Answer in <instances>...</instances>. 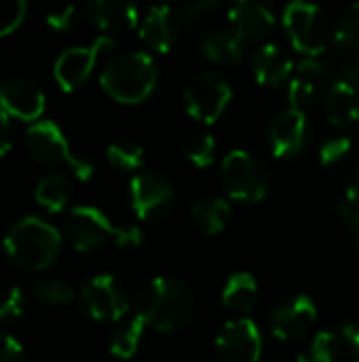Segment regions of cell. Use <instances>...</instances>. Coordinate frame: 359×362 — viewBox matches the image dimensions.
Wrapping results in <instances>:
<instances>
[{
    "label": "cell",
    "mask_w": 359,
    "mask_h": 362,
    "mask_svg": "<svg viewBox=\"0 0 359 362\" xmlns=\"http://www.w3.org/2000/svg\"><path fill=\"white\" fill-rule=\"evenodd\" d=\"M193 291L171 278H152L135 297V316L161 333H178L195 318Z\"/></svg>",
    "instance_id": "1"
},
{
    "label": "cell",
    "mask_w": 359,
    "mask_h": 362,
    "mask_svg": "<svg viewBox=\"0 0 359 362\" xmlns=\"http://www.w3.org/2000/svg\"><path fill=\"white\" fill-rule=\"evenodd\" d=\"M159 83V68L146 51H129L112 57L102 74V89L121 104H140L150 98Z\"/></svg>",
    "instance_id": "2"
},
{
    "label": "cell",
    "mask_w": 359,
    "mask_h": 362,
    "mask_svg": "<svg viewBox=\"0 0 359 362\" xmlns=\"http://www.w3.org/2000/svg\"><path fill=\"white\" fill-rule=\"evenodd\" d=\"M4 252L8 261L25 272L47 269L61 250L59 231L38 216L17 221L4 235Z\"/></svg>",
    "instance_id": "3"
},
{
    "label": "cell",
    "mask_w": 359,
    "mask_h": 362,
    "mask_svg": "<svg viewBox=\"0 0 359 362\" xmlns=\"http://www.w3.org/2000/svg\"><path fill=\"white\" fill-rule=\"evenodd\" d=\"M25 144L30 155L47 165L66 163L78 180H89L95 172L89 157L76 153L66 140L63 132L53 121H36L25 132Z\"/></svg>",
    "instance_id": "4"
},
{
    "label": "cell",
    "mask_w": 359,
    "mask_h": 362,
    "mask_svg": "<svg viewBox=\"0 0 359 362\" xmlns=\"http://www.w3.org/2000/svg\"><path fill=\"white\" fill-rule=\"evenodd\" d=\"M222 185L231 199L243 204H258L269 193L267 165L250 151L235 148L222 161Z\"/></svg>",
    "instance_id": "5"
},
{
    "label": "cell",
    "mask_w": 359,
    "mask_h": 362,
    "mask_svg": "<svg viewBox=\"0 0 359 362\" xmlns=\"http://www.w3.org/2000/svg\"><path fill=\"white\" fill-rule=\"evenodd\" d=\"M284 28L292 47L307 57H320L332 38L324 8L311 2L288 4L284 11Z\"/></svg>",
    "instance_id": "6"
},
{
    "label": "cell",
    "mask_w": 359,
    "mask_h": 362,
    "mask_svg": "<svg viewBox=\"0 0 359 362\" xmlns=\"http://www.w3.org/2000/svg\"><path fill=\"white\" fill-rule=\"evenodd\" d=\"M233 100L231 85L212 72L197 74L184 89V106L186 112L199 123L212 125L216 123Z\"/></svg>",
    "instance_id": "7"
},
{
    "label": "cell",
    "mask_w": 359,
    "mask_h": 362,
    "mask_svg": "<svg viewBox=\"0 0 359 362\" xmlns=\"http://www.w3.org/2000/svg\"><path fill=\"white\" fill-rule=\"evenodd\" d=\"M80 301L89 318L97 322H118L129 310L123 284L108 274L91 278L80 291Z\"/></svg>",
    "instance_id": "8"
},
{
    "label": "cell",
    "mask_w": 359,
    "mask_h": 362,
    "mask_svg": "<svg viewBox=\"0 0 359 362\" xmlns=\"http://www.w3.org/2000/svg\"><path fill=\"white\" fill-rule=\"evenodd\" d=\"M114 47V38L110 36H97L91 45H83V47H70L66 49L53 68L55 81L63 91H74L78 89L93 72L97 59Z\"/></svg>",
    "instance_id": "9"
},
{
    "label": "cell",
    "mask_w": 359,
    "mask_h": 362,
    "mask_svg": "<svg viewBox=\"0 0 359 362\" xmlns=\"http://www.w3.org/2000/svg\"><path fill=\"white\" fill-rule=\"evenodd\" d=\"M129 199L140 221H161L174 210V187L159 174L142 172L129 182Z\"/></svg>",
    "instance_id": "10"
},
{
    "label": "cell",
    "mask_w": 359,
    "mask_h": 362,
    "mask_svg": "<svg viewBox=\"0 0 359 362\" xmlns=\"http://www.w3.org/2000/svg\"><path fill=\"white\" fill-rule=\"evenodd\" d=\"M262 348V333L250 318L229 320L216 337V354L222 362H258Z\"/></svg>",
    "instance_id": "11"
},
{
    "label": "cell",
    "mask_w": 359,
    "mask_h": 362,
    "mask_svg": "<svg viewBox=\"0 0 359 362\" xmlns=\"http://www.w3.org/2000/svg\"><path fill=\"white\" fill-rule=\"evenodd\" d=\"M66 238L80 252L97 250L112 242L114 225L95 206H74L66 221Z\"/></svg>",
    "instance_id": "12"
},
{
    "label": "cell",
    "mask_w": 359,
    "mask_h": 362,
    "mask_svg": "<svg viewBox=\"0 0 359 362\" xmlns=\"http://www.w3.org/2000/svg\"><path fill=\"white\" fill-rule=\"evenodd\" d=\"M317 322V305L307 295H296L288 301H284L273 314H271V333L284 341H298L303 339L313 325Z\"/></svg>",
    "instance_id": "13"
},
{
    "label": "cell",
    "mask_w": 359,
    "mask_h": 362,
    "mask_svg": "<svg viewBox=\"0 0 359 362\" xmlns=\"http://www.w3.org/2000/svg\"><path fill=\"white\" fill-rule=\"evenodd\" d=\"M309 140V121L296 108L281 110L269 127V144L277 159H290L303 153Z\"/></svg>",
    "instance_id": "14"
},
{
    "label": "cell",
    "mask_w": 359,
    "mask_h": 362,
    "mask_svg": "<svg viewBox=\"0 0 359 362\" xmlns=\"http://www.w3.org/2000/svg\"><path fill=\"white\" fill-rule=\"evenodd\" d=\"M44 93L25 78H6L0 83V108L19 121L36 123L44 112Z\"/></svg>",
    "instance_id": "15"
},
{
    "label": "cell",
    "mask_w": 359,
    "mask_h": 362,
    "mask_svg": "<svg viewBox=\"0 0 359 362\" xmlns=\"http://www.w3.org/2000/svg\"><path fill=\"white\" fill-rule=\"evenodd\" d=\"M229 23L243 42H254L271 34L275 28V15L262 2L239 0L229 8Z\"/></svg>",
    "instance_id": "16"
},
{
    "label": "cell",
    "mask_w": 359,
    "mask_h": 362,
    "mask_svg": "<svg viewBox=\"0 0 359 362\" xmlns=\"http://www.w3.org/2000/svg\"><path fill=\"white\" fill-rule=\"evenodd\" d=\"M180 17L167 4L152 6L140 21V38L150 51L167 53L176 45L180 32Z\"/></svg>",
    "instance_id": "17"
},
{
    "label": "cell",
    "mask_w": 359,
    "mask_h": 362,
    "mask_svg": "<svg viewBox=\"0 0 359 362\" xmlns=\"http://www.w3.org/2000/svg\"><path fill=\"white\" fill-rule=\"evenodd\" d=\"M324 78H326V64L320 57H305L294 68V74L290 78V89H288L290 108L305 112L317 100Z\"/></svg>",
    "instance_id": "18"
},
{
    "label": "cell",
    "mask_w": 359,
    "mask_h": 362,
    "mask_svg": "<svg viewBox=\"0 0 359 362\" xmlns=\"http://www.w3.org/2000/svg\"><path fill=\"white\" fill-rule=\"evenodd\" d=\"M89 17L91 21L104 32V36L125 34L138 28L140 13L131 2H118V0H97L89 4Z\"/></svg>",
    "instance_id": "19"
},
{
    "label": "cell",
    "mask_w": 359,
    "mask_h": 362,
    "mask_svg": "<svg viewBox=\"0 0 359 362\" xmlns=\"http://www.w3.org/2000/svg\"><path fill=\"white\" fill-rule=\"evenodd\" d=\"M292 74H294V62L277 42H264L256 49L254 76L260 85L277 87Z\"/></svg>",
    "instance_id": "20"
},
{
    "label": "cell",
    "mask_w": 359,
    "mask_h": 362,
    "mask_svg": "<svg viewBox=\"0 0 359 362\" xmlns=\"http://www.w3.org/2000/svg\"><path fill=\"white\" fill-rule=\"evenodd\" d=\"M326 112L334 127H349L359 121V93L347 81H336L326 93Z\"/></svg>",
    "instance_id": "21"
},
{
    "label": "cell",
    "mask_w": 359,
    "mask_h": 362,
    "mask_svg": "<svg viewBox=\"0 0 359 362\" xmlns=\"http://www.w3.org/2000/svg\"><path fill=\"white\" fill-rule=\"evenodd\" d=\"M258 301V282L248 272L233 274L222 291V305L233 314H250Z\"/></svg>",
    "instance_id": "22"
},
{
    "label": "cell",
    "mask_w": 359,
    "mask_h": 362,
    "mask_svg": "<svg viewBox=\"0 0 359 362\" xmlns=\"http://www.w3.org/2000/svg\"><path fill=\"white\" fill-rule=\"evenodd\" d=\"M245 42L231 30H212L201 40V51L216 64H237L243 57Z\"/></svg>",
    "instance_id": "23"
},
{
    "label": "cell",
    "mask_w": 359,
    "mask_h": 362,
    "mask_svg": "<svg viewBox=\"0 0 359 362\" xmlns=\"http://www.w3.org/2000/svg\"><path fill=\"white\" fill-rule=\"evenodd\" d=\"M193 221L195 225L205 233V235H218L226 229L231 221V204L222 197H207L199 199L193 210Z\"/></svg>",
    "instance_id": "24"
},
{
    "label": "cell",
    "mask_w": 359,
    "mask_h": 362,
    "mask_svg": "<svg viewBox=\"0 0 359 362\" xmlns=\"http://www.w3.org/2000/svg\"><path fill=\"white\" fill-rule=\"evenodd\" d=\"M36 202L51 214L61 212L72 197V187L61 174H49L38 180L36 191H34Z\"/></svg>",
    "instance_id": "25"
},
{
    "label": "cell",
    "mask_w": 359,
    "mask_h": 362,
    "mask_svg": "<svg viewBox=\"0 0 359 362\" xmlns=\"http://www.w3.org/2000/svg\"><path fill=\"white\" fill-rule=\"evenodd\" d=\"M334 47L349 59L347 64H359V4H353L341 17L334 34Z\"/></svg>",
    "instance_id": "26"
},
{
    "label": "cell",
    "mask_w": 359,
    "mask_h": 362,
    "mask_svg": "<svg viewBox=\"0 0 359 362\" xmlns=\"http://www.w3.org/2000/svg\"><path fill=\"white\" fill-rule=\"evenodd\" d=\"M146 327L148 325L140 316H133L131 320L118 325L114 329V333L110 335V352H112V356L131 358L140 348V341H142V335H144Z\"/></svg>",
    "instance_id": "27"
},
{
    "label": "cell",
    "mask_w": 359,
    "mask_h": 362,
    "mask_svg": "<svg viewBox=\"0 0 359 362\" xmlns=\"http://www.w3.org/2000/svg\"><path fill=\"white\" fill-rule=\"evenodd\" d=\"M341 350H343V339L332 331H322L298 354V362H339Z\"/></svg>",
    "instance_id": "28"
},
{
    "label": "cell",
    "mask_w": 359,
    "mask_h": 362,
    "mask_svg": "<svg viewBox=\"0 0 359 362\" xmlns=\"http://www.w3.org/2000/svg\"><path fill=\"white\" fill-rule=\"evenodd\" d=\"M108 161L121 172H133L144 165V148L131 140H116L106 148Z\"/></svg>",
    "instance_id": "29"
},
{
    "label": "cell",
    "mask_w": 359,
    "mask_h": 362,
    "mask_svg": "<svg viewBox=\"0 0 359 362\" xmlns=\"http://www.w3.org/2000/svg\"><path fill=\"white\" fill-rule=\"evenodd\" d=\"M186 157L197 168H209L216 159V138L207 132H195L184 144Z\"/></svg>",
    "instance_id": "30"
},
{
    "label": "cell",
    "mask_w": 359,
    "mask_h": 362,
    "mask_svg": "<svg viewBox=\"0 0 359 362\" xmlns=\"http://www.w3.org/2000/svg\"><path fill=\"white\" fill-rule=\"evenodd\" d=\"M34 295L38 301L49 303V305H66L72 301L74 291L66 280L59 278H44L34 284Z\"/></svg>",
    "instance_id": "31"
},
{
    "label": "cell",
    "mask_w": 359,
    "mask_h": 362,
    "mask_svg": "<svg viewBox=\"0 0 359 362\" xmlns=\"http://www.w3.org/2000/svg\"><path fill=\"white\" fill-rule=\"evenodd\" d=\"M336 212L347 218L349 223L359 216V165L349 174L347 182H345V191L336 202Z\"/></svg>",
    "instance_id": "32"
},
{
    "label": "cell",
    "mask_w": 359,
    "mask_h": 362,
    "mask_svg": "<svg viewBox=\"0 0 359 362\" xmlns=\"http://www.w3.org/2000/svg\"><path fill=\"white\" fill-rule=\"evenodd\" d=\"M28 13V4L23 0H0V38L15 32Z\"/></svg>",
    "instance_id": "33"
},
{
    "label": "cell",
    "mask_w": 359,
    "mask_h": 362,
    "mask_svg": "<svg viewBox=\"0 0 359 362\" xmlns=\"http://www.w3.org/2000/svg\"><path fill=\"white\" fill-rule=\"evenodd\" d=\"M351 146H353V142L347 136H336V138L326 140L322 144V148H320V163L326 165V168H332V165L341 163L351 153Z\"/></svg>",
    "instance_id": "34"
},
{
    "label": "cell",
    "mask_w": 359,
    "mask_h": 362,
    "mask_svg": "<svg viewBox=\"0 0 359 362\" xmlns=\"http://www.w3.org/2000/svg\"><path fill=\"white\" fill-rule=\"evenodd\" d=\"M23 314V293L19 286H0V322L15 320Z\"/></svg>",
    "instance_id": "35"
},
{
    "label": "cell",
    "mask_w": 359,
    "mask_h": 362,
    "mask_svg": "<svg viewBox=\"0 0 359 362\" xmlns=\"http://www.w3.org/2000/svg\"><path fill=\"white\" fill-rule=\"evenodd\" d=\"M216 6H218V4H216L214 0H199V2H190V4H186V6H182L180 13H178L180 25H186V23L190 25V23H195V21L207 17L209 11H214Z\"/></svg>",
    "instance_id": "36"
},
{
    "label": "cell",
    "mask_w": 359,
    "mask_h": 362,
    "mask_svg": "<svg viewBox=\"0 0 359 362\" xmlns=\"http://www.w3.org/2000/svg\"><path fill=\"white\" fill-rule=\"evenodd\" d=\"M144 242V233L140 227L135 225H123V227H114V238L112 244L118 248H135Z\"/></svg>",
    "instance_id": "37"
},
{
    "label": "cell",
    "mask_w": 359,
    "mask_h": 362,
    "mask_svg": "<svg viewBox=\"0 0 359 362\" xmlns=\"http://www.w3.org/2000/svg\"><path fill=\"white\" fill-rule=\"evenodd\" d=\"M0 362H23L21 344L6 331H0Z\"/></svg>",
    "instance_id": "38"
},
{
    "label": "cell",
    "mask_w": 359,
    "mask_h": 362,
    "mask_svg": "<svg viewBox=\"0 0 359 362\" xmlns=\"http://www.w3.org/2000/svg\"><path fill=\"white\" fill-rule=\"evenodd\" d=\"M76 21V6L74 4H66V6H59L55 11H51L47 15V23L53 28V30H68L72 28Z\"/></svg>",
    "instance_id": "39"
},
{
    "label": "cell",
    "mask_w": 359,
    "mask_h": 362,
    "mask_svg": "<svg viewBox=\"0 0 359 362\" xmlns=\"http://www.w3.org/2000/svg\"><path fill=\"white\" fill-rule=\"evenodd\" d=\"M343 341H345V346H347V350H349V356H351V361L359 362V327L358 325H353V322H347L345 327H343Z\"/></svg>",
    "instance_id": "40"
},
{
    "label": "cell",
    "mask_w": 359,
    "mask_h": 362,
    "mask_svg": "<svg viewBox=\"0 0 359 362\" xmlns=\"http://www.w3.org/2000/svg\"><path fill=\"white\" fill-rule=\"evenodd\" d=\"M13 146V138H11V121L8 115L0 108V157L6 155Z\"/></svg>",
    "instance_id": "41"
},
{
    "label": "cell",
    "mask_w": 359,
    "mask_h": 362,
    "mask_svg": "<svg viewBox=\"0 0 359 362\" xmlns=\"http://www.w3.org/2000/svg\"><path fill=\"white\" fill-rule=\"evenodd\" d=\"M343 81H347L349 85H353L359 93V64H347L345 74H343Z\"/></svg>",
    "instance_id": "42"
},
{
    "label": "cell",
    "mask_w": 359,
    "mask_h": 362,
    "mask_svg": "<svg viewBox=\"0 0 359 362\" xmlns=\"http://www.w3.org/2000/svg\"><path fill=\"white\" fill-rule=\"evenodd\" d=\"M351 242H353V246H355V250L359 252V216H355L353 221H351Z\"/></svg>",
    "instance_id": "43"
}]
</instances>
